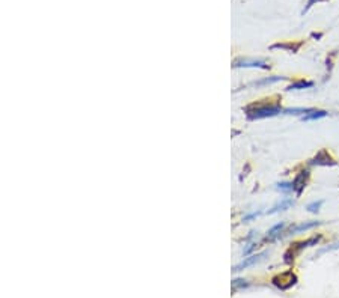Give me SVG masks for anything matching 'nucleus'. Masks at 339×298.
Here are the masks:
<instances>
[{
    "label": "nucleus",
    "instance_id": "nucleus-7",
    "mask_svg": "<svg viewBox=\"0 0 339 298\" xmlns=\"http://www.w3.org/2000/svg\"><path fill=\"white\" fill-rule=\"evenodd\" d=\"M327 116V112L324 110H312L311 113H307L303 116V121H314V119H320V117H324Z\"/></svg>",
    "mask_w": 339,
    "mask_h": 298
},
{
    "label": "nucleus",
    "instance_id": "nucleus-13",
    "mask_svg": "<svg viewBox=\"0 0 339 298\" xmlns=\"http://www.w3.org/2000/svg\"><path fill=\"white\" fill-rule=\"evenodd\" d=\"M293 205V200H284L281 205H277V206H274L273 210L270 211V213H276V211H284L285 208H288V206H291Z\"/></svg>",
    "mask_w": 339,
    "mask_h": 298
},
{
    "label": "nucleus",
    "instance_id": "nucleus-6",
    "mask_svg": "<svg viewBox=\"0 0 339 298\" xmlns=\"http://www.w3.org/2000/svg\"><path fill=\"white\" fill-rule=\"evenodd\" d=\"M265 255H267V253H261V255H255V256L248 258L246 261H243L240 265H237V266L234 268V271H241V270H244V268H248V266H251V265H254V263L259 262V261H261Z\"/></svg>",
    "mask_w": 339,
    "mask_h": 298
},
{
    "label": "nucleus",
    "instance_id": "nucleus-5",
    "mask_svg": "<svg viewBox=\"0 0 339 298\" xmlns=\"http://www.w3.org/2000/svg\"><path fill=\"white\" fill-rule=\"evenodd\" d=\"M307 178H309V172H307V170L300 172V173L296 176V180H294V183H293V190L297 193V196H300L301 191L304 190L306 183H307Z\"/></svg>",
    "mask_w": 339,
    "mask_h": 298
},
{
    "label": "nucleus",
    "instance_id": "nucleus-4",
    "mask_svg": "<svg viewBox=\"0 0 339 298\" xmlns=\"http://www.w3.org/2000/svg\"><path fill=\"white\" fill-rule=\"evenodd\" d=\"M311 164H314V166H335L336 161L332 158V155L326 151V149H323V151H320L317 154V157L311 161Z\"/></svg>",
    "mask_w": 339,
    "mask_h": 298
},
{
    "label": "nucleus",
    "instance_id": "nucleus-10",
    "mask_svg": "<svg viewBox=\"0 0 339 298\" xmlns=\"http://www.w3.org/2000/svg\"><path fill=\"white\" fill-rule=\"evenodd\" d=\"M285 227V224L284 223H279V224H276L270 232H268V238H270V240H273V238H277V235H279L281 233V230Z\"/></svg>",
    "mask_w": 339,
    "mask_h": 298
},
{
    "label": "nucleus",
    "instance_id": "nucleus-11",
    "mask_svg": "<svg viewBox=\"0 0 339 298\" xmlns=\"http://www.w3.org/2000/svg\"><path fill=\"white\" fill-rule=\"evenodd\" d=\"M246 286H249L248 282H246V280H241V279H237V280L232 282V292H237L238 289L246 288Z\"/></svg>",
    "mask_w": 339,
    "mask_h": 298
},
{
    "label": "nucleus",
    "instance_id": "nucleus-12",
    "mask_svg": "<svg viewBox=\"0 0 339 298\" xmlns=\"http://www.w3.org/2000/svg\"><path fill=\"white\" fill-rule=\"evenodd\" d=\"M323 203H324L323 200H318V202H312V203H309V205H307V211H309V213H318Z\"/></svg>",
    "mask_w": 339,
    "mask_h": 298
},
{
    "label": "nucleus",
    "instance_id": "nucleus-3",
    "mask_svg": "<svg viewBox=\"0 0 339 298\" xmlns=\"http://www.w3.org/2000/svg\"><path fill=\"white\" fill-rule=\"evenodd\" d=\"M271 282H273V285L276 288H279L282 291H287V289L293 288L297 283V276L293 271H285V273H281V274H277L276 277H273Z\"/></svg>",
    "mask_w": 339,
    "mask_h": 298
},
{
    "label": "nucleus",
    "instance_id": "nucleus-8",
    "mask_svg": "<svg viewBox=\"0 0 339 298\" xmlns=\"http://www.w3.org/2000/svg\"><path fill=\"white\" fill-rule=\"evenodd\" d=\"M314 83L312 81H304V80H300V81H296L293 83L290 87H288V91H296V89H306V87H312Z\"/></svg>",
    "mask_w": 339,
    "mask_h": 298
},
{
    "label": "nucleus",
    "instance_id": "nucleus-9",
    "mask_svg": "<svg viewBox=\"0 0 339 298\" xmlns=\"http://www.w3.org/2000/svg\"><path fill=\"white\" fill-rule=\"evenodd\" d=\"M320 222H311V223H301L298 226H296L294 229H291V232H300V230H307V229H312L315 226H318Z\"/></svg>",
    "mask_w": 339,
    "mask_h": 298
},
{
    "label": "nucleus",
    "instance_id": "nucleus-1",
    "mask_svg": "<svg viewBox=\"0 0 339 298\" xmlns=\"http://www.w3.org/2000/svg\"><path fill=\"white\" fill-rule=\"evenodd\" d=\"M284 109L281 106H259L256 107L255 110H251L249 112V117L251 119H262V117H270V116H276V114H279L282 113Z\"/></svg>",
    "mask_w": 339,
    "mask_h": 298
},
{
    "label": "nucleus",
    "instance_id": "nucleus-2",
    "mask_svg": "<svg viewBox=\"0 0 339 298\" xmlns=\"http://www.w3.org/2000/svg\"><path fill=\"white\" fill-rule=\"evenodd\" d=\"M321 240V235H318V236H312V238H309V240H306V241H301V243H297V244H294L293 247H290V250L285 253V262H293L294 259H296V256L303 250V249H306V247H309V246H312V244H317L318 241Z\"/></svg>",
    "mask_w": 339,
    "mask_h": 298
}]
</instances>
